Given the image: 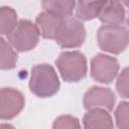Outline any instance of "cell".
Instances as JSON below:
<instances>
[{
	"label": "cell",
	"mask_w": 129,
	"mask_h": 129,
	"mask_svg": "<svg viewBox=\"0 0 129 129\" xmlns=\"http://www.w3.org/2000/svg\"><path fill=\"white\" fill-rule=\"evenodd\" d=\"M28 87L38 98H49L55 95L60 83L54 68L48 63H38L31 68Z\"/></svg>",
	"instance_id": "obj_1"
},
{
	"label": "cell",
	"mask_w": 129,
	"mask_h": 129,
	"mask_svg": "<svg viewBox=\"0 0 129 129\" xmlns=\"http://www.w3.org/2000/svg\"><path fill=\"white\" fill-rule=\"evenodd\" d=\"M55 66L62 81L67 83H78L88 74L87 58L79 50L60 52L55 59Z\"/></svg>",
	"instance_id": "obj_2"
},
{
	"label": "cell",
	"mask_w": 129,
	"mask_h": 129,
	"mask_svg": "<svg viewBox=\"0 0 129 129\" xmlns=\"http://www.w3.org/2000/svg\"><path fill=\"white\" fill-rule=\"evenodd\" d=\"M96 37L99 47L112 54H120L128 46V30L123 25H102Z\"/></svg>",
	"instance_id": "obj_3"
},
{
	"label": "cell",
	"mask_w": 129,
	"mask_h": 129,
	"mask_svg": "<svg viewBox=\"0 0 129 129\" xmlns=\"http://www.w3.org/2000/svg\"><path fill=\"white\" fill-rule=\"evenodd\" d=\"M7 41L15 51L25 52L33 49L39 41V33L35 24L28 19H20L13 30L6 35Z\"/></svg>",
	"instance_id": "obj_4"
},
{
	"label": "cell",
	"mask_w": 129,
	"mask_h": 129,
	"mask_svg": "<svg viewBox=\"0 0 129 129\" xmlns=\"http://www.w3.org/2000/svg\"><path fill=\"white\" fill-rule=\"evenodd\" d=\"M87 32L83 22L70 17L61 20L53 39L61 48H77L84 44Z\"/></svg>",
	"instance_id": "obj_5"
},
{
	"label": "cell",
	"mask_w": 129,
	"mask_h": 129,
	"mask_svg": "<svg viewBox=\"0 0 129 129\" xmlns=\"http://www.w3.org/2000/svg\"><path fill=\"white\" fill-rule=\"evenodd\" d=\"M119 61L116 57L105 54H95L90 63V74L94 81L101 84H111L119 73Z\"/></svg>",
	"instance_id": "obj_6"
},
{
	"label": "cell",
	"mask_w": 129,
	"mask_h": 129,
	"mask_svg": "<svg viewBox=\"0 0 129 129\" xmlns=\"http://www.w3.org/2000/svg\"><path fill=\"white\" fill-rule=\"evenodd\" d=\"M25 105L24 95L15 88H0V120H11L19 115Z\"/></svg>",
	"instance_id": "obj_7"
},
{
	"label": "cell",
	"mask_w": 129,
	"mask_h": 129,
	"mask_svg": "<svg viewBox=\"0 0 129 129\" xmlns=\"http://www.w3.org/2000/svg\"><path fill=\"white\" fill-rule=\"evenodd\" d=\"M116 103L115 93L110 88L93 86L84 95L83 105L86 110L104 109L106 111L113 110Z\"/></svg>",
	"instance_id": "obj_8"
},
{
	"label": "cell",
	"mask_w": 129,
	"mask_h": 129,
	"mask_svg": "<svg viewBox=\"0 0 129 129\" xmlns=\"http://www.w3.org/2000/svg\"><path fill=\"white\" fill-rule=\"evenodd\" d=\"M98 18L103 25H122L126 19L123 3L118 1H106Z\"/></svg>",
	"instance_id": "obj_9"
},
{
	"label": "cell",
	"mask_w": 129,
	"mask_h": 129,
	"mask_svg": "<svg viewBox=\"0 0 129 129\" xmlns=\"http://www.w3.org/2000/svg\"><path fill=\"white\" fill-rule=\"evenodd\" d=\"M82 121L84 129H114L113 118L104 109L87 110Z\"/></svg>",
	"instance_id": "obj_10"
},
{
	"label": "cell",
	"mask_w": 129,
	"mask_h": 129,
	"mask_svg": "<svg viewBox=\"0 0 129 129\" xmlns=\"http://www.w3.org/2000/svg\"><path fill=\"white\" fill-rule=\"evenodd\" d=\"M61 20L62 19L58 18L57 16L49 12L42 11L36 16L34 24L40 36L46 39H53L55 35V31Z\"/></svg>",
	"instance_id": "obj_11"
},
{
	"label": "cell",
	"mask_w": 129,
	"mask_h": 129,
	"mask_svg": "<svg viewBox=\"0 0 129 129\" xmlns=\"http://www.w3.org/2000/svg\"><path fill=\"white\" fill-rule=\"evenodd\" d=\"M43 11L49 12L60 19L70 18L75 10L76 2L72 0H45L41 2Z\"/></svg>",
	"instance_id": "obj_12"
},
{
	"label": "cell",
	"mask_w": 129,
	"mask_h": 129,
	"mask_svg": "<svg viewBox=\"0 0 129 129\" xmlns=\"http://www.w3.org/2000/svg\"><path fill=\"white\" fill-rule=\"evenodd\" d=\"M106 1H78L76 2V18L82 21H90L98 17Z\"/></svg>",
	"instance_id": "obj_13"
},
{
	"label": "cell",
	"mask_w": 129,
	"mask_h": 129,
	"mask_svg": "<svg viewBox=\"0 0 129 129\" xmlns=\"http://www.w3.org/2000/svg\"><path fill=\"white\" fill-rule=\"evenodd\" d=\"M17 52L10 43L0 36V70H12L17 63Z\"/></svg>",
	"instance_id": "obj_14"
},
{
	"label": "cell",
	"mask_w": 129,
	"mask_h": 129,
	"mask_svg": "<svg viewBox=\"0 0 129 129\" xmlns=\"http://www.w3.org/2000/svg\"><path fill=\"white\" fill-rule=\"evenodd\" d=\"M17 13L10 6L0 7V35L9 34L17 24Z\"/></svg>",
	"instance_id": "obj_15"
},
{
	"label": "cell",
	"mask_w": 129,
	"mask_h": 129,
	"mask_svg": "<svg viewBox=\"0 0 129 129\" xmlns=\"http://www.w3.org/2000/svg\"><path fill=\"white\" fill-rule=\"evenodd\" d=\"M114 116L118 129H129V103L127 101H122L118 104Z\"/></svg>",
	"instance_id": "obj_16"
},
{
	"label": "cell",
	"mask_w": 129,
	"mask_h": 129,
	"mask_svg": "<svg viewBox=\"0 0 129 129\" xmlns=\"http://www.w3.org/2000/svg\"><path fill=\"white\" fill-rule=\"evenodd\" d=\"M52 129H82L80 120L73 115H60L52 123Z\"/></svg>",
	"instance_id": "obj_17"
},
{
	"label": "cell",
	"mask_w": 129,
	"mask_h": 129,
	"mask_svg": "<svg viewBox=\"0 0 129 129\" xmlns=\"http://www.w3.org/2000/svg\"><path fill=\"white\" fill-rule=\"evenodd\" d=\"M128 80H129V70L128 67H125L119 75H117L116 81V90L118 94L124 98H129V89H128Z\"/></svg>",
	"instance_id": "obj_18"
},
{
	"label": "cell",
	"mask_w": 129,
	"mask_h": 129,
	"mask_svg": "<svg viewBox=\"0 0 129 129\" xmlns=\"http://www.w3.org/2000/svg\"><path fill=\"white\" fill-rule=\"evenodd\" d=\"M0 129H16L13 125L8 124V123H1L0 124Z\"/></svg>",
	"instance_id": "obj_19"
}]
</instances>
